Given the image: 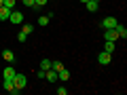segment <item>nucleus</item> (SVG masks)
<instances>
[{"label":"nucleus","instance_id":"f257e3e1","mask_svg":"<svg viewBox=\"0 0 127 95\" xmlns=\"http://www.w3.org/2000/svg\"><path fill=\"white\" fill-rule=\"evenodd\" d=\"M13 85L17 87V89H23V87L28 85V78L23 76L21 72H17V74H15V76H13Z\"/></svg>","mask_w":127,"mask_h":95},{"label":"nucleus","instance_id":"f03ea898","mask_svg":"<svg viewBox=\"0 0 127 95\" xmlns=\"http://www.w3.org/2000/svg\"><path fill=\"white\" fill-rule=\"evenodd\" d=\"M104 40H119V34H117V30L114 27H110V30H104Z\"/></svg>","mask_w":127,"mask_h":95},{"label":"nucleus","instance_id":"7ed1b4c3","mask_svg":"<svg viewBox=\"0 0 127 95\" xmlns=\"http://www.w3.org/2000/svg\"><path fill=\"white\" fill-rule=\"evenodd\" d=\"M110 59H112V55H110V53H106V51H102V53L97 55V61H100V66H108V63H110Z\"/></svg>","mask_w":127,"mask_h":95},{"label":"nucleus","instance_id":"20e7f679","mask_svg":"<svg viewBox=\"0 0 127 95\" xmlns=\"http://www.w3.org/2000/svg\"><path fill=\"white\" fill-rule=\"evenodd\" d=\"M117 23L119 21L114 17H104V19H102V27H104V30H110V27H114Z\"/></svg>","mask_w":127,"mask_h":95},{"label":"nucleus","instance_id":"39448f33","mask_svg":"<svg viewBox=\"0 0 127 95\" xmlns=\"http://www.w3.org/2000/svg\"><path fill=\"white\" fill-rule=\"evenodd\" d=\"M9 21H11V23H21V21H23V15L19 13V11H11Z\"/></svg>","mask_w":127,"mask_h":95},{"label":"nucleus","instance_id":"423d86ee","mask_svg":"<svg viewBox=\"0 0 127 95\" xmlns=\"http://www.w3.org/2000/svg\"><path fill=\"white\" fill-rule=\"evenodd\" d=\"M45 78H47V80H49V82H55V80H57V72H55V70H45Z\"/></svg>","mask_w":127,"mask_h":95},{"label":"nucleus","instance_id":"0eeeda50","mask_svg":"<svg viewBox=\"0 0 127 95\" xmlns=\"http://www.w3.org/2000/svg\"><path fill=\"white\" fill-rule=\"evenodd\" d=\"M85 6H87V11H89V13H95V11H97V6H100V2H93V0H87V2H85Z\"/></svg>","mask_w":127,"mask_h":95},{"label":"nucleus","instance_id":"6e6552de","mask_svg":"<svg viewBox=\"0 0 127 95\" xmlns=\"http://www.w3.org/2000/svg\"><path fill=\"white\" fill-rule=\"evenodd\" d=\"M9 17H11V9L0 6V19H2V21H9Z\"/></svg>","mask_w":127,"mask_h":95},{"label":"nucleus","instance_id":"1a4fd4ad","mask_svg":"<svg viewBox=\"0 0 127 95\" xmlns=\"http://www.w3.org/2000/svg\"><path fill=\"white\" fill-rule=\"evenodd\" d=\"M114 49H117V47H114V42H112V40H104V51H106V53L112 55V53H114Z\"/></svg>","mask_w":127,"mask_h":95},{"label":"nucleus","instance_id":"9d476101","mask_svg":"<svg viewBox=\"0 0 127 95\" xmlns=\"http://www.w3.org/2000/svg\"><path fill=\"white\" fill-rule=\"evenodd\" d=\"M114 30H117L119 38H127V30H125V27L121 25V23H117V25H114Z\"/></svg>","mask_w":127,"mask_h":95},{"label":"nucleus","instance_id":"9b49d317","mask_svg":"<svg viewBox=\"0 0 127 95\" xmlns=\"http://www.w3.org/2000/svg\"><path fill=\"white\" fill-rule=\"evenodd\" d=\"M57 78H59V80H68V78H70V72H68L66 68H62V70L57 72Z\"/></svg>","mask_w":127,"mask_h":95},{"label":"nucleus","instance_id":"f8f14e48","mask_svg":"<svg viewBox=\"0 0 127 95\" xmlns=\"http://www.w3.org/2000/svg\"><path fill=\"white\" fill-rule=\"evenodd\" d=\"M15 74H17V72H15L13 66H6V68H4V78H13Z\"/></svg>","mask_w":127,"mask_h":95},{"label":"nucleus","instance_id":"ddd939ff","mask_svg":"<svg viewBox=\"0 0 127 95\" xmlns=\"http://www.w3.org/2000/svg\"><path fill=\"white\" fill-rule=\"evenodd\" d=\"M62 68H64V66H62V61H57V59H55V61H51V70H55V72H59Z\"/></svg>","mask_w":127,"mask_h":95},{"label":"nucleus","instance_id":"4468645a","mask_svg":"<svg viewBox=\"0 0 127 95\" xmlns=\"http://www.w3.org/2000/svg\"><path fill=\"white\" fill-rule=\"evenodd\" d=\"M2 57H4L6 61H13V59H15V55H13V51H2Z\"/></svg>","mask_w":127,"mask_h":95},{"label":"nucleus","instance_id":"2eb2a0df","mask_svg":"<svg viewBox=\"0 0 127 95\" xmlns=\"http://www.w3.org/2000/svg\"><path fill=\"white\" fill-rule=\"evenodd\" d=\"M21 32H26V34H32V32H34V25H32V23H23V30Z\"/></svg>","mask_w":127,"mask_h":95},{"label":"nucleus","instance_id":"dca6fc26","mask_svg":"<svg viewBox=\"0 0 127 95\" xmlns=\"http://www.w3.org/2000/svg\"><path fill=\"white\" fill-rule=\"evenodd\" d=\"M51 68V59H42L40 61V70H49Z\"/></svg>","mask_w":127,"mask_h":95},{"label":"nucleus","instance_id":"f3484780","mask_svg":"<svg viewBox=\"0 0 127 95\" xmlns=\"http://www.w3.org/2000/svg\"><path fill=\"white\" fill-rule=\"evenodd\" d=\"M49 23V15H42V17H38V25H47Z\"/></svg>","mask_w":127,"mask_h":95},{"label":"nucleus","instance_id":"a211bd4d","mask_svg":"<svg viewBox=\"0 0 127 95\" xmlns=\"http://www.w3.org/2000/svg\"><path fill=\"white\" fill-rule=\"evenodd\" d=\"M49 0H34V9H40V6H45Z\"/></svg>","mask_w":127,"mask_h":95},{"label":"nucleus","instance_id":"6ab92c4d","mask_svg":"<svg viewBox=\"0 0 127 95\" xmlns=\"http://www.w3.org/2000/svg\"><path fill=\"white\" fill-rule=\"evenodd\" d=\"M2 6H6V9H11L13 11V6H15V0H4V4Z\"/></svg>","mask_w":127,"mask_h":95},{"label":"nucleus","instance_id":"aec40b11","mask_svg":"<svg viewBox=\"0 0 127 95\" xmlns=\"http://www.w3.org/2000/svg\"><path fill=\"white\" fill-rule=\"evenodd\" d=\"M17 40H19V42H26V40H28V34H26V32H19Z\"/></svg>","mask_w":127,"mask_h":95},{"label":"nucleus","instance_id":"412c9836","mask_svg":"<svg viewBox=\"0 0 127 95\" xmlns=\"http://www.w3.org/2000/svg\"><path fill=\"white\" fill-rule=\"evenodd\" d=\"M57 93H59V95H66V93H68V89H66V87H59Z\"/></svg>","mask_w":127,"mask_h":95},{"label":"nucleus","instance_id":"4be33fe9","mask_svg":"<svg viewBox=\"0 0 127 95\" xmlns=\"http://www.w3.org/2000/svg\"><path fill=\"white\" fill-rule=\"evenodd\" d=\"M23 4H28V6H32V9H34V0H23Z\"/></svg>","mask_w":127,"mask_h":95},{"label":"nucleus","instance_id":"5701e85b","mask_svg":"<svg viewBox=\"0 0 127 95\" xmlns=\"http://www.w3.org/2000/svg\"><path fill=\"white\" fill-rule=\"evenodd\" d=\"M2 4H4V0H0V6H2Z\"/></svg>","mask_w":127,"mask_h":95},{"label":"nucleus","instance_id":"b1692460","mask_svg":"<svg viewBox=\"0 0 127 95\" xmlns=\"http://www.w3.org/2000/svg\"><path fill=\"white\" fill-rule=\"evenodd\" d=\"M93 2H102V0H93Z\"/></svg>","mask_w":127,"mask_h":95},{"label":"nucleus","instance_id":"393cba45","mask_svg":"<svg viewBox=\"0 0 127 95\" xmlns=\"http://www.w3.org/2000/svg\"><path fill=\"white\" fill-rule=\"evenodd\" d=\"M81 2H87V0H81Z\"/></svg>","mask_w":127,"mask_h":95}]
</instances>
